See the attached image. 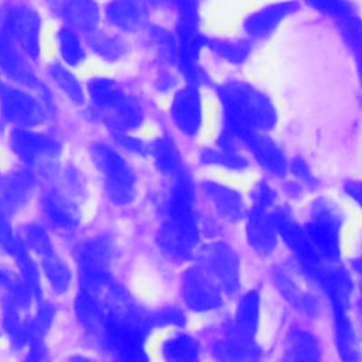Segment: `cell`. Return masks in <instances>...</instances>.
<instances>
[{"mask_svg":"<svg viewBox=\"0 0 362 362\" xmlns=\"http://www.w3.org/2000/svg\"><path fill=\"white\" fill-rule=\"evenodd\" d=\"M75 310L82 327L90 334H99L105 315V300L100 293L81 288L76 296Z\"/></svg>","mask_w":362,"mask_h":362,"instance_id":"cell-27","label":"cell"},{"mask_svg":"<svg viewBox=\"0 0 362 362\" xmlns=\"http://www.w3.org/2000/svg\"><path fill=\"white\" fill-rule=\"evenodd\" d=\"M202 189L221 218L228 222H239L245 218V201L239 191L218 181L202 182Z\"/></svg>","mask_w":362,"mask_h":362,"instance_id":"cell-20","label":"cell"},{"mask_svg":"<svg viewBox=\"0 0 362 362\" xmlns=\"http://www.w3.org/2000/svg\"><path fill=\"white\" fill-rule=\"evenodd\" d=\"M0 69L21 86L42 90V83L30 66L28 57L3 28H0Z\"/></svg>","mask_w":362,"mask_h":362,"instance_id":"cell-16","label":"cell"},{"mask_svg":"<svg viewBox=\"0 0 362 362\" xmlns=\"http://www.w3.org/2000/svg\"><path fill=\"white\" fill-rule=\"evenodd\" d=\"M198 264L218 283L222 293L235 296L240 288V260L225 242H208L197 250Z\"/></svg>","mask_w":362,"mask_h":362,"instance_id":"cell-7","label":"cell"},{"mask_svg":"<svg viewBox=\"0 0 362 362\" xmlns=\"http://www.w3.org/2000/svg\"><path fill=\"white\" fill-rule=\"evenodd\" d=\"M276 201L274 189L264 181H259L252 191V206L269 211Z\"/></svg>","mask_w":362,"mask_h":362,"instance_id":"cell-41","label":"cell"},{"mask_svg":"<svg viewBox=\"0 0 362 362\" xmlns=\"http://www.w3.org/2000/svg\"><path fill=\"white\" fill-rule=\"evenodd\" d=\"M260 298L257 291L252 290L243 294L235 311V320L228 334L239 337L246 341H255L259 328Z\"/></svg>","mask_w":362,"mask_h":362,"instance_id":"cell-22","label":"cell"},{"mask_svg":"<svg viewBox=\"0 0 362 362\" xmlns=\"http://www.w3.org/2000/svg\"><path fill=\"white\" fill-rule=\"evenodd\" d=\"M307 7L320 13L337 24L356 16L355 6L351 0H304Z\"/></svg>","mask_w":362,"mask_h":362,"instance_id":"cell-38","label":"cell"},{"mask_svg":"<svg viewBox=\"0 0 362 362\" xmlns=\"http://www.w3.org/2000/svg\"><path fill=\"white\" fill-rule=\"evenodd\" d=\"M115 246L107 235H98L78 247V270L81 288L102 293L112 281V260Z\"/></svg>","mask_w":362,"mask_h":362,"instance_id":"cell-6","label":"cell"},{"mask_svg":"<svg viewBox=\"0 0 362 362\" xmlns=\"http://www.w3.org/2000/svg\"><path fill=\"white\" fill-rule=\"evenodd\" d=\"M222 290L218 283L197 263L181 277V297L185 305L197 313H206L222 305Z\"/></svg>","mask_w":362,"mask_h":362,"instance_id":"cell-9","label":"cell"},{"mask_svg":"<svg viewBox=\"0 0 362 362\" xmlns=\"http://www.w3.org/2000/svg\"><path fill=\"white\" fill-rule=\"evenodd\" d=\"M8 37L28 57L37 59L40 55L41 17L30 6L14 4L4 11L3 27Z\"/></svg>","mask_w":362,"mask_h":362,"instance_id":"cell-8","label":"cell"},{"mask_svg":"<svg viewBox=\"0 0 362 362\" xmlns=\"http://www.w3.org/2000/svg\"><path fill=\"white\" fill-rule=\"evenodd\" d=\"M0 105L6 120L16 126L31 127L40 124L45 112L40 100L31 93L0 83Z\"/></svg>","mask_w":362,"mask_h":362,"instance_id":"cell-12","label":"cell"},{"mask_svg":"<svg viewBox=\"0 0 362 362\" xmlns=\"http://www.w3.org/2000/svg\"><path fill=\"white\" fill-rule=\"evenodd\" d=\"M3 283H8V276L3 270H0V284Z\"/></svg>","mask_w":362,"mask_h":362,"instance_id":"cell-47","label":"cell"},{"mask_svg":"<svg viewBox=\"0 0 362 362\" xmlns=\"http://www.w3.org/2000/svg\"><path fill=\"white\" fill-rule=\"evenodd\" d=\"M82 37L86 48H89L98 58L107 62L120 59L127 51V42L117 31H106L96 27Z\"/></svg>","mask_w":362,"mask_h":362,"instance_id":"cell-26","label":"cell"},{"mask_svg":"<svg viewBox=\"0 0 362 362\" xmlns=\"http://www.w3.org/2000/svg\"><path fill=\"white\" fill-rule=\"evenodd\" d=\"M204 47L214 52L218 58L230 64L243 62L250 54V40H225V38H205Z\"/></svg>","mask_w":362,"mask_h":362,"instance_id":"cell-34","label":"cell"},{"mask_svg":"<svg viewBox=\"0 0 362 362\" xmlns=\"http://www.w3.org/2000/svg\"><path fill=\"white\" fill-rule=\"evenodd\" d=\"M147 154L153 157V161L161 174L173 177L182 170L181 154L173 139L168 136H160L147 146Z\"/></svg>","mask_w":362,"mask_h":362,"instance_id":"cell-28","label":"cell"},{"mask_svg":"<svg viewBox=\"0 0 362 362\" xmlns=\"http://www.w3.org/2000/svg\"><path fill=\"white\" fill-rule=\"evenodd\" d=\"M214 355L219 359L229 361H247L259 358V348L253 341H246L239 337L226 334L225 339L215 342Z\"/></svg>","mask_w":362,"mask_h":362,"instance_id":"cell-31","label":"cell"},{"mask_svg":"<svg viewBox=\"0 0 362 362\" xmlns=\"http://www.w3.org/2000/svg\"><path fill=\"white\" fill-rule=\"evenodd\" d=\"M335 322V339L338 345V352L345 361L358 359L356 337L352 327V321L348 317L346 310H334Z\"/></svg>","mask_w":362,"mask_h":362,"instance_id":"cell-32","label":"cell"},{"mask_svg":"<svg viewBox=\"0 0 362 362\" xmlns=\"http://www.w3.org/2000/svg\"><path fill=\"white\" fill-rule=\"evenodd\" d=\"M151 328V314L143 310L124 290L113 288V286L107 290L99 331L107 352L120 359H144V341Z\"/></svg>","mask_w":362,"mask_h":362,"instance_id":"cell-2","label":"cell"},{"mask_svg":"<svg viewBox=\"0 0 362 362\" xmlns=\"http://www.w3.org/2000/svg\"><path fill=\"white\" fill-rule=\"evenodd\" d=\"M35 178L30 171H14L0 175V208L6 212L21 208L31 197Z\"/></svg>","mask_w":362,"mask_h":362,"instance_id":"cell-21","label":"cell"},{"mask_svg":"<svg viewBox=\"0 0 362 362\" xmlns=\"http://www.w3.org/2000/svg\"><path fill=\"white\" fill-rule=\"evenodd\" d=\"M89 151L110 202L117 206L130 205L137 195V177L129 161L107 143H93Z\"/></svg>","mask_w":362,"mask_h":362,"instance_id":"cell-4","label":"cell"},{"mask_svg":"<svg viewBox=\"0 0 362 362\" xmlns=\"http://www.w3.org/2000/svg\"><path fill=\"white\" fill-rule=\"evenodd\" d=\"M185 321L182 311L177 308H163L151 314L153 327H167V325H182Z\"/></svg>","mask_w":362,"mask_h":362,"instance_id":"cell-42","label":"cell"},{"mask_svg":"<svg viewBox=\"0 0 362 362\" xmlns=\"http://www.w3.org/2000/svg\"><path fill=\"white\" fill-rule=\"evenodd\" d=\"M276 226L277 235L283 239L287 247L296 255L298 263L307 272V274L315 269L324 259L317 253L310 242L305 229L293 218L291 212L286 208H279L270 214Z\"/></svg>","mask_w":362,"mask_h":362,"instance_id":"cell-10","label":"cell"},{"mask_svg":"<svg viewBox=\"0 0 362 362\" xmlns=\"http://www.w3.org/2000/svg\"><path fill=\"white\" fill-rule=\"evenodd\" d=\"M239 143L243 144L252 157L272 175L281 177L287 170V160L283 150L262 132H247L238 137Z\"/></svg>","mask_w":362,"mask_h":362,"instance_id":"cell-17","label":"cell"},{"mask_svg":"<svg viewBox=\"0 0 362 362\" xmlns=\"http://www.w3.org/2000/svg\"><path fill=\"white\" fill-rule=\"evenodd\" d=\"M272 279L281 293V296L301 314L314 317L318 314V301L308 293H305L296 280H293L288 270L284 267H276L272 273Z\"/></svg>","mask_w":362,"mask_h":362,"instance_id":"cell-25","label":"cell"},{"mask_svg":"<svg viewBox=\"0 0 362 362\" xmlns=\"http://www.w3.org/2000/svg\"><path fill=\"white\" fill-rule=\"evenodd\" d=\"M342 221L344 215L335 202L327 198L314 201L304 229L317 253L327 262H338L339 259Z\"/></svg>","mask_w":362,"mask_h":362,"instance_id":"cell-5","label":"cell"},{"mask_svg":"<svg viewBox=\"0 0 362 362\" xmlns=\"http://www.w3.org/2000/svg\"><path fill=\"white\" fill-rule=\"evenodd\" d=\"M42 212L47 221L55 228L72 229L79 223V208L74 199L61 192H49L42 198Z\"/></svg>","mask_w":362,"mask_h":362,"instance_id":"cell-23","label":"cell"},{"mask_svg":"<svg viewBox=\"0 0 362 362\" xmlns=\"http://www.w3.org/2000/svg\"><path fill=\"white\" fill-rule=\"evenodd\" d=\"M221 100L225 130L236 139L247 132L266 133L276 124L277 115L272 99L255 85L230 79L216 89Z\"/></svg>","mask_w":362,"mask_h":362,"instance_id":"cell-3","label":"cell"},{"mask_svg":"<svg viewBox=\"0 0 362 362\" xmlns=\"http://www.w3.org/2000/svg\"><path fill=\"white\" fill-rule=\"evenodd\" d=\"M41 267L42 272L52 287V290L58 294L65 293L71 286V269L68 264L52 250L51 253L41 257Z\"/></svg>","mask_w":362,"mask_h":362,"instance_id":"cell-35","label":"cell"},{"mask_svg":"<svg viewBox=\"0 0 362 362\" xmlns=\"http://www.w3.org/2000/svg\"><path fill=\"white\" fill-rule=\"evenodd\" d=\"M199 161L205 165H221L233 171H242L249 165L247 158L239 150H225L221 147L202 150Z\"/></svg>","mask_w":362,"mask_h":362,"instance_id":"cell-37","label":"cell"},{"mask_svg":"<svg viewBox=\"0 0 362 362\" xmlns=\"http://www.w3.org/2000/svg\"><path fill=\"white\" fill-rule=\"evenodd\" d=\"M117 144H120L124 150L137 154V156H146L147 154V146L137 137L130 136L129 133H115Z\"/></svg>","mask_w":362,"mask_h":362,"instance_id":"cell-44","label":"cell"},{"mask_svg":"<svg viewBox=\"0 0 362 362\" xmlns=\"http://www.w3.org/2000/svg\"><path fill=\"white\" fill-rule=\"evenodd\" d=\"M298 10V0H279L264 4L246 16L243 20V31L250 41L264 40Z\"/></svg>","mask_w":362,"mask_h":362,"instance_id":"cell-11","label":"cell"},{"mask_svg":"<svg viewBox=\"0 0 362 362\" xmlns=\"http://www.w3.org/2000/svg\"><path fill=\"white\" fill-rule=\"evenodd\" d=\"M246 236L257 255L269 256L274 252L279 235L269 211L252 206L246 212Z\"/></svg>","mask_w":362,"mask_h":362,"instance_id":"cell-18","label":"cell"},{"mask_svg":"<svg viewBox=\"0 0 362 362\" xmlns=\"http://www.w3.org/2000/svg\"><path fill=\"white\" fill-rule=\"evenodd\" d=\"M170 112L178 130L188 137H195L202 126V100L198 86L187 83L177 89Z\"/></svg>","mask_w":362,"mask_h":362,"instance_id":"cell-14","label":"cell"},{"mask_svg":"<svg viewBox=\"0 0 362 362\" xmlns=\"http://www.w3.org/2000/svg\"><path fill=\"white\" fill-rule=\"evenodd\" d=\"M150 10L144 0H107L100 6L102 18L112 30L120 34L146 28L150 20Z\"/></svg>","mask_w":362,"mask_h":362,"instance_id":"cell-13","label":"cell"},{"mask_svg":"<svg viewBox=\"0 0 362 362\" xmlns=\"http://www.w3.org/2000/svg\"><path fill=\"white\" fill-rule=\"evenodd\" d=\"M21 243L25 249L34 252L37 256L42 257L54 250L51 239L47 230L35 223L25 225L21 232Z\"/></svg>","mask_w":362,"mask_h":362,"instance_id":"cell-39","label":"cell"},{"mask_svg":"<svg viewBox=\"0 0 362 362\" xmlns=\"http://www.w3.org/2000/svg\"><path fill=\"white\" fill-rule=\"evenodd\" d=\"M164 201L163 221L157 230V245L170 259L182 262L194 256L199 242L195 214V189L191 175L178 171Z\"/></svg>","mask_w":362,"mask_h":362,"instance_id":"cell-1","label":"cell"},{"mask_svg":"<svg viewBox=\"0 0 362 362\" xmlns=\"http://www.w3.org/2000/svg\"><path fill=\"white\" fill-rule=\"evenodd\" d=\"M48 74L57 88L76 106H82L86 99V92L79 82V79L74 75V72L64 64L55 62L49 65Z\"/></svg>","mask_w":362,"mask_h":362,"instance_id":"cell-30","label":"cell"},{"mask_svg":"<svg viewBox=\"0 0 362 362\" xmlns=\"http://www.w3.org/2000/svg\"><path fill=\"white\" fill-rule=\"evenodd\" d=\"M320 358L317 338L304 329L291 331L286 344V359L290 361H314Z\"/></svg>","mask_w":362,"mask_h":362,"instance_id":"cell-33","label":"cell"},{"mask_svg":"<svg viewBox=\"0 0 362 362\" xmlns=\"http://www.w3.org/2000/svg\"><path fill=\"white\" fill-rule=\"evenodd\" d=\"M17 239L13 235V229L7 216V212L0 208V249L6 252H11Z\"/></svg>","mask_w":362,"mask_h":362,"instance_id":"cell-43","label":"cell"},{"mask_svg":"<svg viewBox=\"0 0 362 362\" xmlns=\"http://www.w3.org/2000/svg\"><path fill=\"white\" fill-rule=\"evenodd\" d=\"M339 25V30H341V34L345 40V42L351 47V49L359 55V49H361V20L356 16L342 21V23H338Z\"/></svg>","mask_w":362,"mask_h":362,"instance_id":"cell-40","label":"cell"},{"mask_svg":"<svg viewBox=\"0 0 362 362\" xmlns=\"http://www.w3.org/2000/svg\"><path fill=\"white\" fill-rule=\"evenodd\" d=\"M291 170H293V174H294L298 180H301L303 182H305L307 185H317V181H315V178L313 177L311 170L308 168V165H307V163H305L304 160L296 158V160L293 161V164H291Z\"/></svg>","mask_w":362,"mask_h":362,"instance_id":"cell-45","label":"cell"},{"mask_svg":"<svg viewBox=\"0 0 362 362\" xmlns=\"http://www.w3.org/2000/svg\"><path fill=\"white\" fill-rule=\"evenodd\" d=\"M86 93L98 116L113 110L129 96L117 81L106 76L92 78L86 85Z\"/></svg>","mask_w":362,"mask_h":362,"instance_id":"cell-24","label":"cell"},{"mask_svg":"<svg viewBox=\"0 0 362 362\" xmlns=\"http://www.w3.org/2000/svg\"><path fill=\"white\" fill-rule=\"evenodd\" d=\"M161 352L168 361H197L199 358V342L187 334H177L168 338L163 346Z\"/></svg>","mask_w":362,"mask_h":362,"instance_id":"cell-36","label":"cell"},{"mask_svg":"<svg viewBox=\"0 0 362 362\" xmlns=\"http://www.w3.org/2000/svg\"><path fill=\"white\" fill-rule=\"evenodd\" d=\"M345 192L348 195H351L356 202H359V198H361V184L358 181H349L345 185Z\"/></svg>","mask_w":362,"mask_h":362,"instance_id":"cell-46","label":"cell"},{"mask_svg":"<svg viewBox=\"0 0 362 362\" xmlns=\"http://www.w3.org/2000/svg\"><path fill=\"white\" fill-rule=\"evenodd\" d=\"M58 13L68 25L79 34H86L102 21L100 4L96 0H59Z\"/></svg>","mask_w":362,"mask_h":362,"instance_id":"cell-19","label":"cell"},{"mask_svg":"<svg viewBox=\"0 0 362 362\" xmlns=\"http://www.w3.org/2000/svg\"><path fill=\"white\" fill-rule=\"evenodd\" d=\"M10 146L13 151L28 165L51 161L61 153V146L57 140L27 129L13 130L10 133Z\"/></svg>","mask_w":362,"mask_h":362,"instance_id":"cell-15","label":"cell"},{"mask_svg":"<svg viewBox=\"0 0 362 362\" xmlns=\"http://www.w3.org/2000/svg\"><path fill=\"white\" fill-rule=\"evenodd\" d=\"M57 42L64 65L75 68L83 64L86 59V45L82 34L68 25H62L57 33Z\"/></svg>","mask_w":362,"mask_h":362,"instance_id":"cell-29","label":"cell"}]
</instances>
